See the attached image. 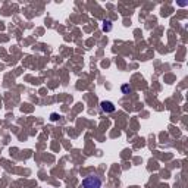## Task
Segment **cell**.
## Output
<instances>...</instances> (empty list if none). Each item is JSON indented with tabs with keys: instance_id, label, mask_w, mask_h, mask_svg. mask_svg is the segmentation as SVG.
<instances>
[{
	"instance_id": "cell-1",
	"label": "cell",
	"mask_w": 188,
	"mask_h": 188,
	"mask_svg": "<svg viewBox=\"0 0 188 188\" xmlns=\"http://www.w3.org/2000/svg\"><path fill=\"white\" fill-rule=\"evenodd\" d=\"M82 188H102V179L99 176L90 175L87 178H84L82 181Z\"/></svg>"
},
{
	"instance_id": "cell-2",
	"label": "cell",
	"mask_w": 188,
	"mask_h": 188,
	"mask_svg": "<svg viewBox=\"0 0 188 188\" xmlns=\"http://www.w3.org/2000/svg\"><path fill=\"white\" fill-rule=\"evenodd\" d=\"M100 106H102V110L103 112H106V113H112V112H115V105L112 103V102H102L100 103Z\"/></svg>"
},
{
	"instance_id": "cell-3",
	"label": "cell",
	"mask_w": 188,
	"mask_h": 188,
	"mask_svg": "<svg viewBox=\"0 0 188 188\" xmlns=\"http://www.w3.org/2000/svg\"><path fill=\"white\" fill-rule=\"evenodd\" d=\"M110 24H112L110 21H105V22H103V30H105V31H110V30H112V25H110Z\"/></svg>"
},
{
	"instance_id": "cell-4",
	"label": "cell",
	"mask_w": 188,
	"mask_h": 188,
	"mask_svg": "<svg viewBox=\"0 0 188 188\" xmlns=\"http://www.w3.org/2000/svg\"><path fill=\"white\" fill-rule=\"evenodd\" d=\"M122 91H124V93H128V91H131V87H128V85H124V87H122Z\"/></svg>"
}]
</instances>
